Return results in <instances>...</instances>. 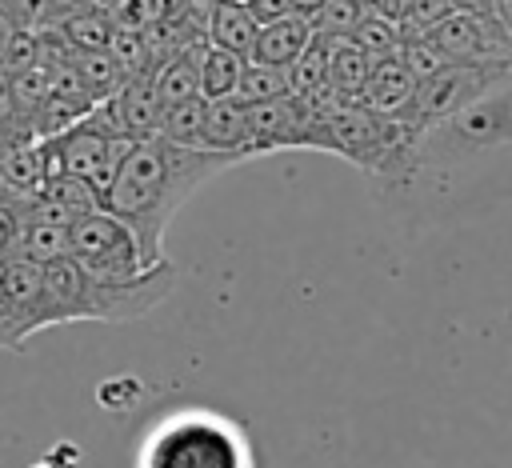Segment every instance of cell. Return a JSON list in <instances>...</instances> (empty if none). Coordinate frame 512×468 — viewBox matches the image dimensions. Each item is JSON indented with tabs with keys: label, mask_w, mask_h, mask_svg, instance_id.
I'll return each instance as SVG.
<instances>
[{
	"label": "cell",
	"mask_w": 512,
	"mask_h": 468,
	"mask_svg": "<svg viewBox=\"0 0 512 468\" xmlns=\"http://www.w3.org/2000/svg\"><path fill=\"white\" fill-rule=\"evenodd\" d=\"M376 196L416 220H456L512 200V80L416 132Z\"/></svg>",
	"instance_id": "6da1fadb"
},
{
	"label": "cell",
	"mask_w": 512,
	"mask_h": 468,
	"mask_svg": "<svg viewBox=\"0 0 512 468\" xmlns=\"http://www.w3.org/2000/svg\"><path fill=\"white\" fill-rule=\"evenodd\" d=\"M232 164H244V160L232 152L180 148L164 136H148L124 152L108 192L100 196V208L124 220L136 232L148 260L156 264L164 260V232L172 216L192 200L196 188H204Z\"/></svg>",
	"instance_id": "7a4b0ae2"
},
{
	"label": "cell",
	"mask_w": 512,
	"mask_h": 468,
	"mask_svg": "<svg viewBox=\"0 0 512 468\" xmlns=\"http://www.w3.org/2000/svg\"><path fill=\"white\" fill-rule=\"evenodd\" d=\"M176 288V264L164 256L160 264L144 268L140 276L128 280H100L84 272L72 256L48 260L44 264V292H48V316L56 324H76V320H104V324H124L140 320L152 308H160Z\"/></svg>",
	"instance_id": "3957f363"
},
{
	"label": "cell",
	"mask_w": 512,
	"mask_h": 468,
	"mask_svg": "<svg viewBox=\"0 0 512 468\" xmlns=\"http://www.w3.org/2000/svg\"><path fill=\"white\" fill-rule=\"evenodd\" d=\"M132 468H256V456L240 420L216 408H176L144 432Z\"/></svg>",
	"instance_id": "277c9868"
},
{
	"label": "cell",
	"mask_w": 512,
	"mask_h": 468,
	"mask_svg": "<svg viewBox=\"0 0 512 468\" xmlns=\"http://www.w3.org/2000/svg\"><path fill=\"white\" fill-rule=\"evenodd\" d=\"M128 148H132V140L116 128L108 104L100 100V104H96L88 116H80L68 132L44 140L48 176H56V172H72V176L88 180V184L96 188V196H104Z\"/></svg>",
	"instance_id": "5b68a950"
},
{
	"label": "cell",
	"mask_w": 512,
	"mask_h": 468,
	"mask_svg": "<svg viewBox=\"0 0 512 468\" xmlns=\"http://www.w3.org/2000/svg\"><path fill=\"white\" fill-rule=\"evenodd\" d=\"M68 256L100 276V280H128V276H140L144 268H152L148 252L140 248L136 232L116 220L112 212L96 208V212H84L72 220V232H68ZM160 264V260H156Z\"/></svg>",
	"instance_id": "8992f818"
},
{
	"label": "cell",
	"mask_w": 512,
	"mask_h": 468,
	"mask_svg": "<svg viewBox=\"0 0 512 468\" xmlns=\"http://www.w3.org/2000/svg\"><path fill=\"white\" fill-rule=\"evenodd\" d=\"M508 80H512V60L448 64V68H440L436 76H428V80L416 84V96H412L408 112L400 116V124L416 136V132H424L428 124L452 116L456 108L472 104L476 96H484V92H492V88H500V84H508Z\"/></svg>",
	"instance_id": "52a82bcc"
},
{
	"label": "cell",
	"mask_w": 512,
	"mask_h": 468,
	"mask_svg": "<svg viewBox=\"0 0 512 468\" xmlns=\"http://www.w3.org/2000/svg\"><path fill=\"white\" fill-rule=\"evenodd\" d=\"M52 328L44 264L28 256H12L0 264V348L20 352L28 336Z\"/></svg>",
	"instance_id": "ba28073f"
},
{
	"label": "cell",
	"mask_w": 512,
	"mask_h": 468,
	"mask_svg": "<svg viewBox=\"0 0 512 468\" xmlns=\"http://www.w3.org/2000/svg\"><path fill=\"white\" fill-rule=\"evenodd\" d=\"M428 40L452 60V64H488V60H512V36L496 24V16L476 12H448Z\"/></svg>",
	"instance_id": "9c48e42d"
},
{
	"label": "cell",
	"mask_w": 512,
	"mask_h": 468,
	"mask_svg": "<svg viewBox=\"0 0 512 468\" xmlns=\"http://www.w3.org/2000/svg\"><path fill=\"white\" fill-rule=\"evenodd\" d=\"M244 116H248V148H252V156L304 148L308 104H304L300 96L288 92V96H280V100L244 104Z\"/></svg>",
	"instance_id": "30bf717a"
},
{
	"label": "cell",
	"mask_w": 512,
	"mask_h": 468,
	"mask_svg": "<svg viewBox=\"0 0 512 468\" xmlns=\"http://www.w3.org/2000/svg\"><path fill=\"white\" fill-rule=\"evenodd\" d=\"M412 96H416V80H412V72L404 68L400 52L372 60L368 84H364V92H360V108H368V112H376V116L400 120V116L408 112Z\"/></svg>",
	"instance_id": "8fae6325"
},
{
	"label": "cell",
	"mask_w": 512,
	"mask_h": 468,
	"mask_svg": "<svg viewBox=\"0 0 512 468\" xmlns=\"http://www.w3.org/2000/svg\"><path fill=\"white\" fill-rule=\"evenodd\" d=\"M312 36H316V28H312L308 16H284V20H272V24H264V28L256 32L248 60H252V64H268V68H284V72H288V68L304 56V48L312 44Z\"/></svg>",
	"instance_id": "7c38bea8"
},
{
	"label": "cell",
	"mask_w": 512,
	"mask_h": 468,
	"mask_svg": "<svg viewBox=\"0 0 512 468\" xmlns=\"http://www.w3.org/2000/svg\"><path fill=\"white\" fill-rule=\"evenodd\" d=\"M328 44V92L336 104H360L372 72V56L352 36H324Z\"/></svg>",
	"instance_id": "4fadbf2b"
},
{
	"label": "cell",
	"mask_w": 512,
	"mask_h": 468,
	"mask_svg": "<svg viewBox=\"0 0 512 468\" xmlns=\"http://www.w3.org/2000/svg\"><path fill=\"white\" fill-rule=\"evenodd\" d=\"M204 148L212 152H232L240 160H252V148H248V116H244V104L236 96L228 100H204V136H200Z\"/></svg>",
	"instance_id": "5bb4252c"
},
{
	"label": "cell",
	"mask_w": 512,
	"mask_h": 468,
	"mask_svg": "<svg viewBox=\"0 0 512 468\" xmlns=\"http://www.w3.org/2000/svg\"><path fill=\"white\" fill-rule=\"evenodd\" d=\"M244 64H248V56L228 52V48H216V44L204 40L200 52H196L200 100H228V96H236L240 76H244Z\"/></svg>",
	"instance_id": "9a60e30c"
},
{
	"label": "cell",
	"mask_w": 512,
	"mask_h": 468,
	"mask_svg": "<svg viewBox=\"0 0 512 468\" xmlns=\"http://www.w3.org/2000/svg\"><path fill=\"white\" fill-rule=\"evenodd\" d=\"M256 32H260V24L248 16V8L240 0H216L212 12H208V24H204L208 44L228 48V52H240V56L252 52Z\"/></svg>",
	"instance_id": "2e32d148"
},
{
	"label": "cell",
	"mask_w": 512,
	"mask_h": 468,
	"mask_svg": "<svg viewBox=\"0 0 512 468\" xmlns=\"http://www.w3.org/2000/svg\"><path fill=\"white\" fill-rule=\"evenodd\" d=\"M196 52H200V44H192V48H176V52H172L156 72H152V88H156L160 108L180 104V100H188V96H200Z\"/></svg>",
	"instance_id": "e0dca14e"
},
{
	"label": "cell",
	"mask_w": 512,
	"mask_h": 468,
	"mask_svg": "<svg viewBox=\"0 0 512 468\" xmlns=\"http://www.w3.org/2000/svg\"><path fill=\"white\" fill-rule=\"evenodd\" d=\"M156 136H164V140H172L180 148H204L200 144V136H204V100L200 96H188L180 104L160 108Z\"/></svg>",
	"instance_id": "ac0fdd59"
},
{
	"label": "cell",
	"mask_w": 512,
	"mask_h": 468,
	"mask_svg": "<svg viewBox=\"0 0 512 468\" xmlns=\"http://www.w3.org/2000/svg\"><path fill=\"white\" fill-rule=\"evenodd\" d=\"M68 64L76 68L80 84L92 92V100H108L124 88V72L116 68V60L108 52H68Z\"/></svg>",
	"instance_id": "d6986e66"
},
{
	"label": "cell",
	"mask_w": 512,
	"mask_h": 468,
	"mask_svg": "<svg viewBox=\"0 0 512 468\" xmlns=\"http://www.w3.org/2000/svg\"><path fill=\"white\" fill-rule=\"evenodd\" d=\"M40 196H44L48 204H56L60 212H68L72 220L84 216V212H96V208H100L96 188H92L88 180L72 176V172H56V176H48L44 188H40Z\"/></svg>",
	"instance_id": "ffe728a7"
},
{
	"label": "cell",
	"mask_w": 512,
	"mask_h": 468,
	"mask_svg": "<svg viewBox=\"0 0 512 468\" xmlns=\"http://www.w3.org/2000/svg\"><path fill=\"white\" fill-rule=\"evenodd\" d=\"M292 84H288V72L284 68H268V64H244V76H240V88H236V100L240 104H264V100H280L288 96Z\"/></svg>",
	"instance_id": "44dd1931"
},
{
	"label": "cell",
	"mask_w": 512,
	"mask_h": 468,
	"mask_svg": "<svg viewBox=\"0 0 512 468\" xmlns=\"http://www.w3.org/2000/svg\"><path fill=\"white\" fill-rule=\"evenodd\" d=\"M352 40H356L372 60L392 56V52H400V44H404V40H400V24H396L392 16H384V12H376V8L364 12V20L356 24Z\"/></svg>",
	"instance_id": "7402d4cb"
},
{
	"label": "cell",
	"mask_w": 512,
	"mask_h": 468,
	"mask_svg": "<svg viewBox=\"0 0 512 468\" xmlns=\"http://www.w3.org/2000/svg\"><path fill=\"white\" fill-rule=\"evenodd\" d=\"M452 12V0H408L400 12H396V24H400V40H416V36H428L444 16Z\"/></svg>",
	"instance_id": "603a6c76"
},
{
	"label": "cell",
	"mask_w": 512,
	"mask_h": 468,
	"mask_svg": "<svg viewBox=\"0 0 512 468\" xmlns=\"http://www.w3.org/2000/svg\"><path fill=\"white\" fill-rule=\"evenodd\" d=\"M364 4L360 0H324V8L312 16L316 36H352L356 24L364 20Z\"/></svg>",
	"instance_id": "cb8c5ba5"
},
{
	"label": "cell",
	"mask_w": 512,
	"mask_h": 468,
	"mask_svg": "<svg viewBox=\"0 0 512 468\" xmlns=\"http://www.w3.org/2000/svg\"><path fill=\"white\" fill-rule=\"evenodd\" d=\"M400 60H404V68L412 72V80L420 84V80H428V76H436L440 68H448L452 60L428 40V36H416V40H404L400 44Z\"/></svg>",
	"instance_id": "d4e9b609"
},
{
	"label": "cell",
	"mask_w": 512,
	"mask_h": 468,
	"mask_svg": "<svg viewBox=\"0 0 512 468\" xmlns=\"http://www.w3.org/2000/svg\"><path fill=\"white\" fill-rule=\"evenodd\" d=\"M0 16L16 32H36L52 20V0H0Z\"/></svg>",
	"instance_id": "484cf974"
},
{
	"label": "cell",
	"mask_w": 512,
	"mask_h": 468,
	"mask_svg": "<svg viewBox=\"0 0 512 468\" xmlns=\"http://www.w3.org/2000/svg\"><path fill=\"white\" fill-rule=\"evenodd\" d=\"M140 396H144V388H140V380H132V376H116V380H104V384L96 388V400H100V408H108V412H132V408L140 404Z\"/></svg>",
	"instance_id": "4316f807"
},
{
	"label": "cell",
	"mask_w": 512,
	"mask_h": 468,
	"mask_svg": "<svg viewBox=\"0 0 512 468\" xmlns=\"http://www.w3.org/2000/svg\"><path fill=\"white\" fill-rule=\"evenodd\" d=\"M24 236V200H0V264L20 256Z\"/></svg>",
	"instance_id": "83f0119b"
},
{
	"label": "cell",
	"mask_w": 512,
	"mask_h": 468,
	"mask_svg": "<svg viewBox=\"0 0 512 468\" xmlns=\"http://www.w3.org/2000/svg\"><path fill=\"white\" fill-rule=\"evenodd\" d=\"M244 8H248V16H252L260 28L272 24V20L292 16V4H288V0H244Z\"/></svg>",
	"instance_id": "f1b7e54d"
},
{
	"label": "cell",
	"mask_w": 512,
	"mask_h": 468,
	"mask_svg": "<svg viewBox=\"0 0 512 468\" xmlns=\"http://www.w3.org/2000/svg\"><path fill=\"white\" fill-rule=\"evenodd\" d=\"M76 460H80V448H72V444H56L48 456H40L32 468H76Z\"/></svg>",
	"instance_id": "f546056e"
},
{
	"label": "cell",
	"mask_w": 512,
	"mask_h": 468,
	"mask_svg": "<svg viewBox=\"0 0 512 468\" xmlns=\"http://www.w3.org/2000/svg\"><path fill=\"white\" fill-rule=\"evenodd\" d=\"M456 12H476V16H492V0H452Z\"/></svg>",
	"instance_id": "4dcf8cb0"
},
{
	"label": "cell",
	"mask_w": 512,
	"mask_h": 468,
	"mask_svg": "<svg viewBox=\"0 0 512 468\" xmlns=\"http://www.w3.org/2000/svg\"><path fill=\"white\" fill-rule=\"evenodd\" d=\"M288 4H292V16H308V20L324 8V0H288Z\"/></svg>",
	"instance_id": "1f68e13d"
},
{
	"label": "cell",
	"mask_w": 512,
	"mask_h": 468,
	"mask_svg": "<svg viewBox=\"0 0 512 468\" xmlns=\"http://www.w3.org/2000/svg\"><path fill=\"white\" fill-rule=\"evenodd\" d=\"M12 32H16V28H12V24H8L4 16H0V52H4V44L12 40Z\"/></svg>",
	"instance_id": "d6a6232c"
},
{
	"label": "cell",
	"mask_w": 512,
	"mask_h": 468,
	"mask_svg": "<svg viewBox=\"0 0 512 468\" xmlns=\"http://www.w3.org/2000/svg\"><path fill=\"white\" fill-rule=\"evenodd\" d=\"M0 200H16L12 188H8V180H4V172H0Z\"/></svg>",
	"instance_id": "836d02e7"
},
{
	"label": "cell",
	"mask_w": 512,
	"mask_h": 468,
	"mask_svg": "<svg viewBox=\"0 0 512 468\" xmlns=\"http://www.w3.org/2000/svg\"><path fill=\"white\" fill-rule=\"evenodd\" d=\"M360 4H364V8H376V12H384V8H388V0H360Z\"/></svg>",
	"instance_id": "e575fe53"
},
{
	"label": "cell",
	"mask_w": 512,
	"mask_h": 468,
	"mask_svg": "<svg viewBox=\"0 0 512 468\" xmlns=\"http://www.w3.org/2000/svg\"><path fill=\"white\" fill-rule=\"evenodd\" d=\"M240 4H244V0H240Z\"/></svg>",
	"instance_id": "d590c367"
}]
</instances>
